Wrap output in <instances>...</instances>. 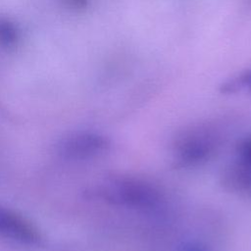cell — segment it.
I'll use <instances>...</instances> for the list:
<instances>
[{"instance_id":"9c48e42d","label":"cell","mask_w":251,"mask_h":251,"mask_svg":"<svg viewBox=\"0 0 251 251\" xmlns=\"http://www.w3.org/2000/svg\"><path fill=\"white\" fill-rule=\"evenodd\" d=\"M68 1H70L71 5L77 6V7L83 6L85 4V0H68Z\"/></svg>"},{"instance_id":"ba28073f","label":"cell","mask_w":251,"mask_h":251,"mask_svg":"<svg viewBox=\"0 0 251 251\" xmlns=\"http://www.w3.org/2000/svg\"><path fill=\"white\" fill-rule=\"evenodd\" d=\"M243 84L249 85V87L251 88V73H248L243 76H240L238 79H235L232 82V86H234V85H239L240 86V85H243Z\"/></svg>"},{"instance_id":"8992f818","label":"cell","mask_w":251,"mask_h":251,"mask_svg":"<svg viewBox=\"0 0 251 251\" xmlns=\"http://www.w3.org/2000/svg\"><path fill=\"white\" fill-rule=\"evenodd\" d=\"M239 162L251 166V137L243 140L238 146Z\"/></svg>"},{"instance_id":"3957f363","label":"cell","mask_w":251,"mask_h":251,"mask_svg":"<svg viewBox=\"0 0 251 251\" xmlns=\"http://www.w3.org/2000/svg\"><path fill=\"white\" fill-rule=\"evenodd\" d=\"M215 146V134L207 128L200 127L186 131L176 140V154L183 164H197L206 160Z\"/></svg>"},{"instance_id":"7a4b0ae2","label":"cell","mask_w":251,"mask_h":251,"mask_svg":"<svg viewBox=\"0 0 251 251\" xmlns=\"http://www.w3.org/2000/svg\"><path fill=\"white\" fill-rule=\"evenodd\" d=\"M109 140L94 132H75L64 137L57 145L58 154L67 160H86L106 152Z\"/></svg>"},{"instance_id":"5b68a950","label":"cell","mask_w":251,"mask_h":251,"mask_svg":"<svg viewBox=\"0 0 251 251\" xmlns=\"http://www.w3.org/2000/svg\"><path fill=\"white\" fill-rule=\"evenodd\" d=\"M17 38L16 26L8 20H0V43L4 46H12Z\"/></svg>"},{"instance_id":"52a82bcc","label":"cell","mask_w":251,"mask_h":251,"mask_svg":"<svg viewBox=\"0 0 251 251\" xmlns=\"http://www.w3.org/2000/svg\"><path fill=\"white\" fill-rule=\"evenodd\" d=\"M178 251H208L206 247L195 242H186L179 246Z\"/></svg>"},{"instance_id":"6da1fadb","label":"cell","mask_w":251,"mask_h":251,"mask_svg":"<svg viewBox=\"0 0 251 251\" xmlns=\"http://www.w3.org/2000/svg\"><path fill=\"white\" fill-rule=\"evenodd\" d=\"M99 193L109 203L135 209H153L162 199L155 186L132 177L113 178L102 186Z\"/></svg>"},{"instance_id":"277c9868","label":"cell","mask_w":251,"mask_h":251,"mask_svg":"<svg viewBox=\"0 0 251 251\" xmlns=\"http://www.w3.org/2000/svg\"><path fill=\"white\" fill-rule=\"evenodd\" d=\"M0 237L25 244L34 243L39 238L26 219L3 206H0Z\"/></svg>"}]
</instances>
